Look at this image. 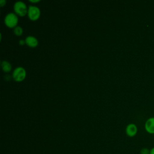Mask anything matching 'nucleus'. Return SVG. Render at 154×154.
Listing matches in <instances>:
<instances>
[{
	"label": "nucleus",
	"mask_w": 154,
	"mask_h": 154,
	"mask_svg": "<svg viewBox=\"0 0 154 154\" xmlns=\"http://www.w3.org/2000/svg\"><path fill=\"white\" fill-rule=\"evenodd\" d=\"M14 10L17 14L21 16H25L26 13H28V9L26 4L21 1H17L14 3Z\"/></svg>",
	"instance_id": "f257e3e1"
},
{
	"label": "nucleus",
	"mask_w": 154,
	"mask_h": 154,
	"mask_svg": "<svg viewBox=\"0 0 154 154\" xmlns=\"http://www.w3.org/2000/svg\"><path fill=\"white\" fill-rule=\"evenodd\" d=\"M4 22L7 26L13 28L17 25L18 22V18L16 14L13 13H9L5 16Z\"/></svg>",
	"instance_id": "f03ea898"
},
{
	"label": "nucleus",
	"mask_w": 154,
	"mask_h": 154,
	"mask_svg": "<svg viewBox=\"0 0 154 154\" xmlns=\"http://www.w3.org/2000/svg\"><path fill=\"white\" fill-rule=\"evenodd\" d=\"M26 76V71L22 67H17L13 72V78L16 81H22Z\"/></svg>",
	"instance_id": "7ed1b4c3"
},
{
	"label": "nucleus",
	"mask_w": 154,
	"mask_h": 154,
	"mask_svg": "<svg viewBox=\"0 0 154 154\" xmlns=\"http://www.w3.org/2000/svg\"><path fill=\"white\" fill-rule=\"evenodd\" d=\"M28 15L30 19L35 20L40 17V10L37 6L29 5L28 9Z\"/></svg>",
	"instance_id": "20e7f679"
},
{
	"label": "nucleus",
	"mask_w": 154,
	"mask_h": 154,
	"mask_svg": "<svg viewBox=\"0 0 154 154\" xmlns=\"http://www.w3.org/2000/svg\"><path fill=\"white\" fill-rule=\"evenodd\" d=\"M146 131L150 134H154V117L148 119L144 125Z\"/></svg>",
	"instance_id": "39448f33"
},
{
	"label": "nucleus",
	"mask_w": 154,
	"mask_h": 154,
	"mask_svg": "<svg viewBox=\"0 0 154 154\" xmlns=\"http://www.w3.org/2000/svg\"><path fill=\"white\" fill-rule=\"evenodd\" d=\"M137 126L134 123L129 124L126 128V134L129 137H133L137 134Z\"/></svg>",
	"instance_id": "423d86ee"
},
{
	"label": "nucleus",
	"mask_w": 154,
	"mask_h": 154,
	"mask_svg": "<svg viewBox=\"0 0 154 154\" xmlns=\"http://www.w3.org/2000/svg\"><path fill=\"white\" fill-rule=\"evenodd\" d=\"M25 43L31 47H35L38 45V40L35 37L28 35L25 38Z\"/></svg>",
	"instance_id": "0eeeda50"
},
{
	"label": "nucleus",
	"mask_w": 154,
	"mask_h": 154,
	"mask_svg": "<svg viewBox=\"0 0 154 154\" xmlns=\"http://www.w3.org/2000/svg\"><path fill=\"white\" fill-rule=\"evenodd\" d=\"M1 66L3 70L5 72H8L11 69V65L10 63L5 60H4L1 62Z\"/></svg>",
	"instance_id": "6e6552de"
},
{
	"label": "nucleus",
	"mask_w": 154,
	"mask_h": 154,
	"mask_svg": "<svg viewBox=\"0 0 154 154\" xmlns=\"http://www.w3.org/2000/svg\"><path fill=\"white\" fill-rule=\"evenodd\" d=\"M14 32L17 35H20L22 34V32H23V29H22V28L20 26H16L14 28Z\"/></svg>",
	"instance_id": "1a4fd4ad"
},
{
	"label": "nucleus",
	"mask_w": 154,
	"mask_h": 154,
	"mask_svg": "<svg viewBox=\"0 0 154 154\" xmlns=\"http://www.w3.org/2000/svg\"><path fill=\"white\" fill-rule=\"evenodd\" d=\"M140 154H150V149L146 147H143L140 150Z\"/></svg>",
	"instance_id": "9d476101"
},
{
	"label": "nucleus",
	"mask_w": 154,
	"mask_h": 154,
	"mask_svg": "<svg viewBox=\"0 0 154 154\" xmlns=\"http://www.w3.org/2000/svg\"><path fill=\"white\" fill-rule=\"evenodd\" d=\"M5 2H6L5 0H1L0 1V5H1V6H2V5H5Z\"/></svg>",
	"instance_id": "9b49d317"
},
{
	"label": "nucleus",
	"mask_w": 154,
	"mask_h": 154,
	"mask_svg": "<svg viewBox=\"0 0 154 154\" xmlns=\"http://www.w3.org/2000/svg\"><path fill=\"white\" fill-rule=\"evenodd\" d=\"M25 42V41H24V40H19V44H20V45H24Z\"/></svg>",
	"instance_id": "f8f14e48"
},
{
	"label": "nucleus",
	"mask_w": 154,
	"mask_h": 154,
	"mask_svg": "<svg viewBox=\"0 0 154 154\" xmlns=\"http://www.w3.org/2000/svg\"><path fill=\"white\" fill-rule=\"evenodd\" d=\"M150 154H154V147L150 149Z\"/></svg>",
	"instance_id": "ddd939ff"
},
{
	"label": "nucleus",
	"mask_w": 154,
	"mask_h": 154,
	"mask_svg": "<svg viewBox=\"0 0 154 154\" xmlns=\"http://www.w3.org/2000/svg\"><path fill=\"white\" fill-rule=\"evenodd\" d=\"M29 1L32 2H38L39 0H29Z\"/></svg>",
	"instance_id": "4468645a"
}]
</instances>
